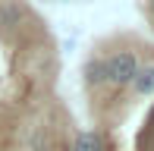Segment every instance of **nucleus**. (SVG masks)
Masks as SVG:
<instances>
[{
    "label": "nucleus",
    "mask_w": 154,
    "mask_h": 151,
    "mask_svg": "<svg viewBox=\"0 0 154 151\" xmlns=\"http://www.w3.org/2000/svg\"><path fill=\"white\" fill-rule=\"evenodd\" d=\"M148 16L154 19V0H151V3H148Z\"/></svg>",
    "instance_id": "7"
},
{
    "label": "nucleus",
    "mask_w": 154,
    "mask_h": 151,
    "mask_svg": "<svg viewBox=\"0 0 154 151\" xmlns=\"http://www.w3.org/2000/svg\"><path fill=\"white\" fill-rule=\"evenodd\" d=\"M104 63H107V82L113 88H129L132 82H135L138 69H142L138 51H132V47H120V51H113L110 57H104Z\"/></svg>",
    "instance_id": "1"
},
{
    "label": "nucleus",
    "mask_w": 154,
    "mask_h": 151,
    "mask_svg": "<svg viewBox=\"0 0 154 151\" xmlns=\"http://www.w3.org/2000/svg\"><path fill=\"white\" fill-rule=\"evenodd\" d=\"M129 88L135 98H154V63H142V69Z\"/></svg>",
    "instance_id": "3"
},
{
    "label": "nucleus",
    "mask_w": 154,
    "mask_h": 151,
    "mask_svg": "<svg viewBox=\"0 0 154 151\" xmlns=\"http://www.w3.org/2000/svg\"><path fill=\"white\" fill-rule=\"evenodd\" d=\"M151 132H154V107H151L148 120H145V129H142V135H151Z\"/></svg>",
    "instance_id": "6"
},
{
    "label": "nucleus",
    "mask_w": 154,
    "mask_h": 151,
    "mask_svg": "<svg viewBox=\"0 0 154 151\" xmlns=\"http://www.w3.org/2000/svg\"><path fill=\"white\" fill-rule=\"evenodd\" d=\"M69 151H107V139L101 132H94V129H85V132H79L72 139Z\"/></svg>",
    "instance_id": "4"
},
{
    "label": "nucleus",
    "mask_w": 154,
    "mask_h": 151,
    "mask_svg": "<svg viewBox=\"0 0 154 151\" xmlns=\"http://www.w3.org/2000/svg\"><path fill=\"white\" fill-rule=\"evenodd\" d=\"M82 82H85V88H101L107 85V63H104V57H91L85 60V66H82Z\"/></svg>",
    "instance_id": "2"
},
{
    "label": "nucleus",
    "mask_w": 154,
    "mask_h": 151,
    "mask_svg": "<svg viewBox=\"0 0 154 151\" xmlns=\"http://www.w3.org/2000/svg\"><path fill=\"white\" fill-rule=\"evenodd\" d=\"M19 22H22V6L13 0L0 3V29H16Z\"/></svg>",
    "instance_id": "5"
},
{
    "label": "nucleus",
    "mask_w": 154,
    "mask_h": 151,
    "mask_svg": "<svg viewBox=\"0 0 154 151\" xmlns=\"http://www.w3.org/2000/svg\"><path fill=\"white\" fill-rule=\"evenodd\" d=\"M60 3H72V0H60Z\"/></svg>",
    "instance_id": "8"
}]
</instances>
